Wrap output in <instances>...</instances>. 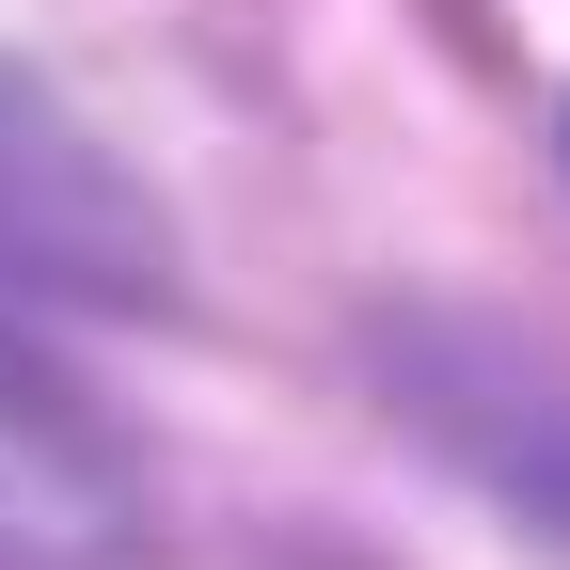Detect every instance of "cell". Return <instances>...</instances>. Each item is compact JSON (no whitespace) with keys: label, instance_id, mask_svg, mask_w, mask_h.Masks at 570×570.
<instances>
[{"label":"cell","instance_id":"cell-1","mask_svg":"<svg viewBox=\"0 0 570 570\" xmlns=\"http://www.w3.org/2000/svg\"><path fill=\"white\" fill-rule=\"evenodd\" d=\"M63 491H80V460H63L32 412H0V539H32V523L63 508Z\"/></svg>","mask_w":570,"mask_h":570}]
</instances>
